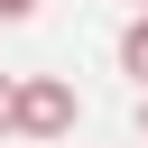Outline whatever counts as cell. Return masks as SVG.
I'll return each mask as SVG.
<instances>
[{"label": "cell", "instance_id": "cell-3", "mask_svg": "<svg viewBox=\"0 0 148 148\" xmlns=\"http://www.w3.org/2000/svg\"><path fill=\"white\" fill-rule=\"evenodd\" d=\"M18 130V74H0V139Z\"/></svg>", "mask_w": 148, "mask_h": 148}, {"label": "cell", "instance_id": "cell-1", "mask_svg": "<svg viewBox=\"0 0 148 148\" xmlns=\"http://www.w3.org/2000/svg\"><path fill=\"white\" fill-rule=\"evenodd\" d=\"M83 120V92L65 74H18V139H74Z\"/></svg>", "mask_w": 148, "mask_h": 148}, {"label": "cell", "instance_id": "cell-4", "mask_svg": "<svg viewBox=\"0 0 148 148\" xmlns=\"http://www.w3.org/2000/svg\"><path fill=\"white\" fill-rule=\"evenodd\" d=\"M18 18H37V0H0V28H18Z\"/></svg>", "mask_w": 148, "mask_h": 148}, {"label": "cell", "instance_id": "cell-2", "mask_svg": "<svg viewBox=\"0 0 148 148\" xmlns=\"http://www.w3.org/2000/svg\"><path fill=\"white\" fill-rule=\"evenodd\" d=\"M120 74H139V92H148V9L120 28Z\"/></svg>", "mask_w": 148, "mask_h": 148}, {"label": "cell", "instance_id": "cell-5", "mask_svg": "<svg viewBox=\"0 0 148 148\" xmlns=\"http://www.w3.org/2000/svg\"><path fill=\"white\" fill-rule=\"evenodd\" d=\"M139 139H148V92H139Z\"/></svg>", "mask_w": 148, "mask_h": 148}, {"label": "cell", "instance_id": "cell-6", "mask_svg": "<svg viewBox=\"0 0 148 148\" xmlns=\"http://www.w3.org/2000/svg\"><path fill=\"white\" fill-rule=\"evenodd\" d=\"M139 9H148V0H139Z\"/></svg>", "mask_w": 148, "mask_h": 148}]
</instances>
